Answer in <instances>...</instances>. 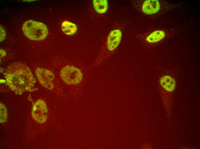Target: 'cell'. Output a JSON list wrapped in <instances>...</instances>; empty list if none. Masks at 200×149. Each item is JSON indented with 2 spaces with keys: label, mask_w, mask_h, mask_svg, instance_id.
I'll list each match as a JSON object with an SVG mask.
<instances>
[{
  "label": "cell",
  "mask_w": 200,
  "mask_h": 149,
  "mask_svg": "<svg viewBox=\"0 0 200 149\" xmlns=\"http://www.w3.org/2000/svg\"><path fill=\"white\" fill-rule=\"evenodd\" d=\"M93 4L94 9L98 13H104L107 10L108 3L107 0H94Z\"/></svg>",
  "instance_id": "cell-10"
},
{
  "label": "cell",
  "mask_w": 200,
  "mask_h": 149,
  "mask_svg": "<svg viewBox=\"0 0 200 149\" xmlns=\"http://www.w3.org/2000/svg\"><path fill=\"white\" fill-rule=\"evenodd\" d=\"M165 36V33L164 31L157 30L149 35L147 37L146 40L150 43H155L162 40Z\"/></svg>",
  "instance_id": "cell-11"
},
{
  "label": "cell",
  "mask_w": 200,
  "mask_h": 149,
  "mask_svg": "<svg viewBox=\"0 0 200 149\" xmlns=\"http://www.w3.org/2000/svg\"><path fill=\"white\" fill-rule=\"evenodd\" d=\"M60 76L64 82L69 85L80 83L83 78L81 70L72 65H67L63 67L60 71Z\"/></svg>",
  "instance_id": "cell-3"
},
{
  "label": "cell",
  "mask_w": 200,
  "mask_h": 149,
  "mask_svg": "<svg viewBox=\"0 0 200 149\" xmlns=\"http://www.w3.org/2000/svg\"><path fill=\"white\" fill-rule=\"evenodd\" d=\"M6 36V32L4 28L0 26V42L3 41L5 39Z\"/></svg>",
  "instance_id": "cell-13"
},
{
  "label": "cell",
  "mask_w": 200,
  "mask_h": 149,
  "mask_svg": "<svg viewBox=\"0 0 200 149\" xmlns=\"http://www.w3.org/2000/svg\"><path fill=\"white\" fill-rule=\"evenodd\" d=\"M7 113L5 106L2 103H0V123L5 122L7 119Z\"/></svg>",
  "instance_id": "cell-12"
},
{
  "label": "cell",
  "mask_w": 200,
  "mask_h": 149,
  "mask_svg": "<svg viewBox=\"0 0 200 149\" xmlns=\"http://www.w3.org/2000/svg\"><path fill=\"white\" fill-rule=\"evenodd\" d=\"M22 30L28 38L36 41L45 39L48 33L47 28L45 24L32 20L26 21L23 25Z\"/></svg>",
  "instance_id": "cell-2"
},
{
  "label": "cell",
  "mask_w": 200,
  "mask_h": 149,
  "mask_svg": "<svg viewBox=\"0 0 200 149\" xmlns=\"http://www.w3.org/2000/svg\"><path fill=\"white\" fill-rule=\"evenodd\" d=\"M48 109L46 103L43 100L39 99L34 104L32 111L33 119L37 123H45L47 118Z\"/></svg>",
  "instance_id": "cell-4"
},
{
  "label": "cell",
  "mask_w": 200,
  "mask_h": 149,
  "mask_svg": "<svg viewBox=\"0 0 200 149\" xmlns=\"http://www.w3.org/2000/svg\"><path fill=\"white\" fill-rule=\"evenodd\" d=\"M61 28L64 33L68 35H71L75 34L77 30L76 24L67 20L62 22Z\"/></svg>",
  "instance_id": "cell-9"
},
{
  "label": "cell",
  "mask_w": 200,
  "mask_h": 149,
  "mask_svg": "<svg viewBox=\"0 0 200 149\" xmlns=\"http://www.w3.org/2000/svg\"><path fill=\"white\" fill-rule=\"evenodd\" d=\"M122 36V32L119 29L114 30L110 32L107 42L108 50L112 51L118 46L120 42Z\"/></svg>",
  "instance_id": "cell-6"
},
{
  "label": "cell",
  "mask_w": 200,
  "mask_h": 149,
  "mask_svg": "<svg viewBox=\"0 0 200 149\" xmlns=\"http://www.w3.org/2000/svg\"><path fill=\"white\" fill-rule=\"evenodd\" d=\"M159 83L161 86L168 92L172 91L175 88V81L170 76L165 75L162 77L160 79Z\"/></svg>",
  "instance_id": "cell-8"
},
{
  "label": "cell",
  "mask_w": 200,
  "mask_h": 149,
  "mask_svg": "<svg viewBox=\"0 0 200 149\" xmlns=\"http://www.w3.org/2000/svg\"><path fill=\"white\" fill-rule=\"evenodd\" d=\"M160 8L159 1L157 0H147L144 2L142 10L145 14H153L157 12Z\"/></svg>",
  "instance_id": "cell-7"
},
{
  "label": "cell",
  "mask_w": 200,
  "mask_h": 149,
  "mask_svg": "<svg viewBox=\"0 0 200 149\" xmlns=\"http://www.w3.org/2000/svg\"><path fill=\"white\" fill-rule=\"evenodd\" d=\"M4 75L7 85L18 94L28 91L36 82L30 68L22 63H12L5 70Z\"/></svg>",
  "instance_id": "cell-1"
},
{
  "label": "cell",
  "mask_w": 200,
  "mask_h": 149,
  "mask_svg": "<svg viewBox=\"0 0 200 149\" xmlns=\"http://www.w3.org/2000/svg\"><path fill=\"white\" fill-rule=\"evenodd\" d=\"M35 73L40 83L46 89L51 90L54 87L53 81L55 75L51 71L47 69L37 68Z\"/></svg>",
  "instance_id": "cell-5"
}]
</instances>
